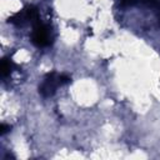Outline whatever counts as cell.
I'll return each mask as SVG.
<instances>
[{
	"label": "cell",
	"instance_id": "6da1fadb",
	"mask_svg": "<svg viewBox=\"0 0 160 160\" xmlns=\"http://www.w3.org/2000/svg\"><path fill=\"white\" fill-rule=\"evenodd\" d=\"M8 21L10 24L16 25V26H22L26 22H31L34 25L38 21H40L39 10L35 6H26L22 10H20L19 12L14 14L12 16H10Z\"/></svg>",
	"mask_w": 160,
	"mask_h": 160
},
{
	"label": "cell",
	"instance_id": "52a82bcc",
	"mask_svg": "<svg viewBox=\"0 0 160 160\" xmlns=\"http://www.w3.org/2000/svg\"><path fill=\"white\" fill-rule=\"evenodd\" d=\"M135 2H136V0H121V4H122V5H128V6H129V5L131 6V5H134Z\"/></svg>",
	"mask_w": 160,
	"mask_h": 160
},
{
	"label": "cell",
	"instance_id": "277c9868",
	"mask_svg": "<svg viewBox=\"0 0 160 160\" xmlns=\"http://www.w3.org/2000/svg\"><path fill=\"white\" fill-rule=\"evenodd\" d=\"M14 68H16V65L12 62V60L4 58L2 59V62H1V74H2V78H6L12 71Z\"/></svg>",
	"mask_w": 160,
	"mask_h": 160
},
{
	"label": "cell",
	"instance_id": "5b68a950",
	"mask_svg": "<svg viewBox=\"0 0 160 160\" xmlns=\"http://www.w3.org/2000/svg\"><path fill=\"white\" fill-rule=\"evenodd\" d=\"M11 130V126L10 125H8V124H1L0 125V134L1 135H5L6 132H9Z\"/></svg>",
	"mask_w": 160,
	"mask_h": 160
},
{
	"label": "cell",
	"instance_id": "3957f363",
	"mask_svg": "<svg viewBox=\"0 0 160 160\" xmlns=\"http://www.w3.org/2000/svg\"><path fill=\"white\" fill-rule=\"evenodd\" d=\"M32 32H31V42L38 48H45L50 45L51 42V35L49 28L42 24L41 21H38L32 25Z\"/></svg>",
	"mask_w": 160,
	"mask_h": 160
},
{
	"label": "cell",
	"instance_id": "ba28073f",
	"mask_svg": "<svg viewBox=\"0 0 160 160\" xmlns=\"http://www.w3.org/2000/svg\"><path fill=\"white\" fill-rule=\"evenodd\" d=\"M158 8H159V20H160V5H159Z\"/></svg>",
	"mask_w": 160,
	"mask_h": 160
},
{
	"label": "cell",
	"instance_id": "8992f818",
	"mask_svg": "<svg viewBox=\"0 0 160 160\" xmlns=\"http://www.w3.org/2000/svg\"><path fill=\"white\" fill-rule=\"evenodd\" d=\"M144 4L149 5V6H159V0H141Z\"/></svg>",
	"mask_w": 160,
	"mask_h": 160
},
{
	"label": "cell",
	"instance_id": "7a4b0ae2",
	"mask_svg": "<svg viewBox=\"0 0 160 160\" xmlns=\"http://www.w3.org/2000/svg\"><path fill=\"white\" fill-rule=\"evenodd\" d=\"M61 85H62V82H61L59 72H56V71L48 72L42 80V82L39 85V94L42 98H50L55 94L56 89Z\"/></svg>",
	"mask_w": 160,
	"mask_h": 160
}]
</instances>
